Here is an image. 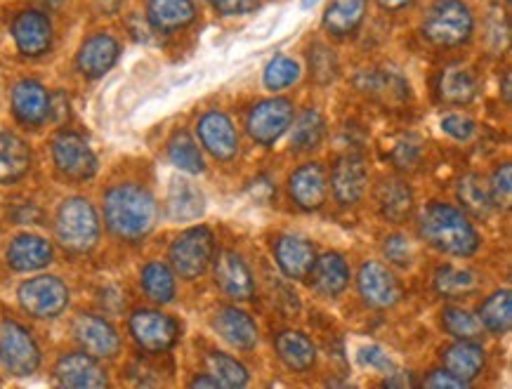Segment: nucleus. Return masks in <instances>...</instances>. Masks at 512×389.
<instances>
[{"label":"nucleus","mask_w":512,"mask_h":389,"mask_svg":"<svg viewBox=\"0 0 512 389\" xmlns=\"http://www.w3.org/2000/svg\"><path fill=\"white\" fill-rule=\"evenodd\" d=\"M102 213L109 234L126 243L147 239L159 220V206H156L154 194L137 182L111 184L104 191Z\"/></svg>","instance_id":"obj_1"},{"label":"nucleus","mask_w":512,"mask_h":389,"mask_svg":"<svg viewBox=\"0 0 512 389\" xmlns=\"http://www.w3.org/2000/svg\"><path fill=\"white\" fill-rule=\"evenodd\" d=\"M418 232L430 248L451 257H472L482 243L470 217L444 201H430L420 210Z\"/></svg>","instance_id":"obj_2"},{"label":"nucleus","mask_w":512,"mask_h":389,"mask_svg":"<svg viewBox=\"0 0 512 389\" xmlns=\"http://www.w3.org/2000/svg\"><path fill=\"white\" fill-rule=\"evenodd\" d=\"M55 239L67 253H90L100 241V215L83 196H69L55 215Z\"/></svg>","instance_id":"obj_3"},{"label":"nucleus","mask_w":512,"mask_h":389,"mask_svg":"<svg viewBox=\"0 0 512 389\" xmlns=\"http://www.w3.org/2000/svg\"><path fill=\"white\" fill-rule=\"evenodd\" d=\"M423 36L432 45L439 48H458L468 43L472 31H475V17L463 0H437L432 8L425 12Z\"/></svg>","instance_id":"obj_4"},{"label":"nucleus","mask_w":512,"mask_h":389,"mask_svg":"<svg viewBox=\"0 0 512 389\" xmlns=\"http://www.w3.org/2000/svg\"><path fill=\"white\" fill-rule=\"evenodd\" d=\"M215 250V234L210 232L206 224L199 227H189L182 234L175 236V241L168 248V260L170 269L185 281H194L208 272V267L213 265Z\"/></svg>","instance_id":"obj_5"},{"label":"nucleus","mask_w":512,"mask_h":389,"mask_svg":"<svg viewBox=\"0 0 512 389\" xmlns=\"http://www.w3.org/2000/svg\"><path fill=\"white\" fill-rule=\"evenodd\" d=\"M41 347L22 323L0 321V368L12 378H29L41 368Z\"/></svg>","instance_id":"obj_6"},{"label":"nucleus","mask_w":512,"mask_h":389,"mask_svg":"<svg viewBox=\"0 0 512 389\" xmlns=\"http://www.w3.org/2000/svg\"><path fill=\"white\" fill-rule=\"evenodd\" d=\"M17 302L31 319L50 321L67 312L69 288L59 276L41 274L34 279H26L17 288Z\"/></svg>","instance_id":"obj_7"},{"label":"nucleus","mask_w":512,"mask_h":389,"mask_svg":"<svg viewBox=\"0 0 512 389\" xmlns=\"http://www.w3.org/2000/svg\"><path fill=\"white\" fill-rule=\"evenodd\" d=\"M50 154L57 173L69 182L93 180L100 168L95 151L90 149L85 137L74 130H59L50 142Z\"/></svg>","instance_id":"obj_8"},{"label":"nucleus","mask_w":512,"mask_h":389,"mask_svg":"<svg viewBox=\"0 0 512 389\" xmlns=\"http://www.w3.org/2000/svg\"><path fill=\"white\" fill-rule=\"evenodd\" d=\"M130 338L135 345L149 354H163L173 349L180 340V326L173 316L159 312V309H137L128 321Z\"/></svg>","instance_id":"obj_9"},{"label":"nucleus","mask_w":512,"mask_h":389,"mask_svg":"<svg viewBox=\"0 0 512 389\" xmlns=\"http://www.w3.org/2000/svg\"><path fill=\"white\" fill-rule=\"evenodd\" d=\"M293 102L286 97H269L255 104L246 116V133L253 142L262 144V147H272L293 123Z\"/></svg>","instance_id":"obj_10"},{"label":"nucleus","mask_w":512,"mask_h":389,"mask_svg":"<svg viewBox=\"0 0 512 389\" xmlns=\"http://www.w3.org/2000/svg\"><path fill=\"white\" fill-rule=\"evenodd\" d=\"M71 333L83 352L93 354L95 359H114L121 352V335L104 316L78 314L71 323Z\"/></svg>","instance_id":"obj_11"},{"label":"nucleus","mask_w":512,"mask_h":389,"mask_svg":"<svg viewBox=\"0 0 512 389\" xmlns=\"http://www.w3.org/2000/svg\"><path fill=\"white\" fill-rule=\"evenodd\" d=\"M196 135H199L201 147L208 151L215 161L229 163L239 154V135L232 118L218 109H210L196 123Z\"/></svg>","instance_id":"obj_12"},{"label":"nucleus","mask_w":512,"mask_h":389,"mask_svg":"<svg viewBox=\"0 0 512 389\" xmlns=\"http://www.w3.org/2000/svg\"><path fill=\"white\" fill-rule=\"evenodd\" d=\"M357 288L361 300L373 309H390L402 300V286H399L395 274L373 260L359 267Z\"/></svg>","instance_id":"obj_13"},{"label":"nucleus","mask_w":512,"mask_h":389,"mask_svg":"<svg viewBox=\"0 0 512 389\" xmlns=\"http://www.w3.org/2000/svg\"><path fill=\"white\" fill-rule=\"evenodd\" d=\"M55 382L59 387H71V389H97L107 387L109 378L104 373V368L97 364V359L88 352H69L59 356L55 364Z\"/></svg>","instance_id":"obj_14"},{"label":"nucleus","mask_w":512,"mask_h":389,"mask_svg":"<svg viewBox=\"0 0 512 389\" xmlns=\"http://www.w3.org/2000/svg\"><path fill=\"white\" fill-rule=\"evenodd\" d=\"M213 276L215 283L227 298H232L236 302L251 300L255 293V281L251 274V267L246 265V260L234 250H222L213 257Z\"/></svg>","instance_id":"obj_15"},{"label":"nucleus","mask_w":512,"mask_h":389,"mask_svg":"<svg viewBox=\"0 0 512 389\" xmlns=\"http://www.w3.org/2000/svg\"><path fill=\"white\" fill-rule=\"evenodd\" d=\"M366 184H369V170H366L364 158L354 154L340 156L331 170L333 199L340 206H354L364 199Z\"/></svg>","instance_id":"obj_16"},{"label":"nucleus","mask_w":512,"mask_h":389,"mask_svg":"<svg viewBox=\"0 0 512 389\" xmlns=\"http://www.w3.org/2000/svg\"><path fill=\"white\" fill-rule=\"evenodd\" d=\"M12 41H15L19 55L41 57L52 45V24L48 15L38 10L19 12L12 22Z\"/></svg>","instance_id":"obj_17"},{"label":"nucleus","mask_w":512,"mask_h":389,"mask_svg":"<svg viewBox=\"0 0 512 389\" xmlns=\"http://www.w3.org/2000/svg\"><path fill=\"white\" fill-rule=\"evenodd\" d=\"M12 114L26 128H38L50 118V95L38 81L24 78L10 92Z\"/></svg>","instance_id":"obj_18"},{"label":"nucleus","mask_w":512,"mask_h":389,"mask_svg":"<svg viewBox=\"0 0 512 389\" xmlns=\"http://www.w3.org/2000/svg\"><path fill=\"white\" fill-rule=\"evenodd\" d=\"M121 57V43L111 34H93L85 38L76 55V69L85 78H102L114 69V64Z\"/></svg>","instance_id":"obj_19"},{"label":"nucleus","mask_w":512,"mask_h":389,"mask_svg":"<svg viewBox=\"0 0 512 389\" xmlns=\"http://www.w3.org/2000/svg\"><path fill=\"white\" fill-rule=\"evenodd\" d=\"M288 194L300 210H319L326 203L328 180L321 163H305L288 177Z\"/></svg>","instance_id":"obj_20"},{"label":"nucleus","mask_w":512,"mask_h":389,"mask_svg":"<svg viewBox=\"0 0 512 389\" xmlns=\"http://www.w3.org/2000/svg\"><path fill=\"white\" fill-rule=\"evenodd\" d=\"M274 260L288 279L305 281L312 272L314 260H317V250L303 236L284 234L274 243Z\"/></svg>","instance_id":"obj_21"},{"label":"nucleus","mask_w":512,"mask_h":389,"mask_svg":"<svg viewBox=\"0 0 512 389\" xmlns=\"http://www.w3.org/2000/svg\"><path fill=\"white\" fill-rule=\"evenodd\" d=\"M55 257V250H52V243L43 236L36 234H19L10 241L8 253H5V260H8V267L15 269L19 274L29 272H41L52 262Z\"/></svg>","instance_id":"obj_22"},{"label":"nucleus","mask_w":512,"mask_h":389,"mask_svg":"<svg viewBox=\"0 0 512 389\" xmlns=\"http://www.w3.org/2000/svg\"><path fill=\"white\" fill-rule=\"evenodd\" d=\"M213 328L220 333V338L241 352H251L258 345V326L244 309L220 307L215 312Z\"/></svg>","instance_id":"obj_23"},{"label":"nucleus","mask_w":512,"mask_h":389,"mask_svg":"<svg viewBox=\"0 0 512 389\" xmlns=\"http://www.w3.org/2000/svg\"><path fill=\"white\" fill-rule=\"evenodd\" d=\"M307 279L321 298H338L350 286V265L340 253H324L314 260V267Z\"/></svg>","instance_id":"obj_24"},{"label":"nucleus","mask_w":512,"mask_h":389,"mask_svg":"<svg viewBox=\"0 0 512 389\" xmlns=\"http://www.w3.org/2000/svg\"><path fill=\"white\" fill-rule=\"evenodd\" d=\"M413 189L399 177H385L376 187V208L383 220L402 224L413 213Z\"/></svg>","instance_id":"obj_25"},{"label":"nucleus","mask_w":512,"mask_h":389,"mask_svg":"<svg viewBox=\"0 0 512 389\" xmlns=\"http://www.w3.org/2000/svg\"><path fill=\"white\" fill-rule=\"evenodd\" d=\"M442 364L456 378L472 382L487 366V352L477 340H456L442 349Z\"/></svg>","instance_id":"obj_26"},{"label":"nucleus","mask_w":512,"mask_h":389,"mask_svg":"<svg viewBox=\"0 0 512 389\" xmlns=\"http://www.w3.org/2000/svg\"><path fill=\"white\" fill-rule=\"evenodd\" d=\"M196 19L192 0H149L147 22L159 34H173L189 26Z\"/></svg>","instance_id":"obj_27"},{"label":"nucleus","mask_w":512,"mask_h":389,"mask_svg":"<svg viewBox=\"0 0 512 389\" xmlns=\"http://www.w3.org/2000/svg\"><path fill=\"white\" fill-rule=\"evenodd\" d=\"M477 90V76L468 67H463V64H451V67H446L439 74L437 95L449 107H465V104H470L477 97Z\"/></svg>","instance_id":"obj_28"},{"label":"nucleus","mask_w":512,"mask_h":389,"mask_svg":"<svg viewBox=\"0 0 512 389\" xmlns=\"http://www.w3.org/2000/svg\"><path fill=\"white\" fill-rule=\"evenodd\" d=\"M168 217L175 222H192L206 213V196L189 180H173L168 189Z\"/></svg>","instance_id":"obj_29"},{"label":"nucleus","mask_w":512,"mask_h":389,"mask_svg":"<svg viewBox=\"0 0 512 389\" xmlns=\"http://www.w3.org/2000/svg\"><path fill=\"white\" fill-rule=\"evenodd\" d=\"M31 149L22 137L0 130V184H15L29 173Z\"/></svg>","instance_id":"obj_30"},{"label":"nucleus","mask_w":512,"mask_h":389,"mask_svg":"<svg viewBox=\"0 0 512 389\" xmlns=\"http://www.w3.org/2000/svg\"><path fill=\"white\" fill-rule=\"evenodd\" d=\"M274 349H277L281 364L293 373L310 371L317 361V347L314 342L300 331H284L274 340Z\"/></svg>","instance_id":"obj_31"},{"label":"nucleus","mask_w":512,"mask_h":389,"mask_svg":"<svg viewBox=\"0 0 512 389\" xmlns=\"http://www.w3.org/2000/svg\"><path fill=\"white\" fill-rule=\"evenodd\" d=\"M366 15V0H331L324 12V29L331 36H350Z\"/></svg>","instance_id":"obj_32"},{"label":"nucleus","mask_w":512,"mask_h":389,"mask_svg":"<svg viewBox=\"0 0 512 389\" xmlns=\"http://www.w3.org/2000/svg\"><path fill=\"white\" fill-rule=\"evenodd\" d=\"M140 286L144 290V295L152 302H156V305H168V302L175 300V272L166 265V262H147L140 272Z\"/></svg>","instance_id":"obj_33"},{"label":"nucleus","mask_w":512,"mask_h":389,"mask_svg":"<svg viewBox=\"0 0 512 389\" xmlns=\"http://www.w3.org/2000/svg\"><path fill=\"white\" fill-rule=\"evenodd\" d=\"M479 323H482L484 331L491 335H505L512 326V293L508 288L496 290L487 300L482 302L477 314Z\"/></svg>","instance_id":"obj_34"},{"label":"nucleus","mask_w":512,"mask_h":389,"mask_svg":"<svg viewBox=\"0 0 512 389\" xmlns=\"http://www.w3.org/2000/svg\"><path fill=\"white\" fill-rule=\"evenodd\" d=\"M168 158L170 163L187 175H201L206 170L203 163V154L199 144L194 142V137L187 130H175L173 137L168 140Z\"/></svg>","instance_id":"obj_35"},{"label":"nucleus","mask_w":512,"mask_h":389,"mask_svg":"<svg viewBox=\"0 0 512 389\" xmlns=\"http://www.w3.org/2000/svg\"><path fill=\"white\" fill-rule=\"evenodd\" d=\"M324 135H326L324 116H321L317 109H305L293 125L291 149L298 151V154L317 149L319 144L324 142Z\"/></svg>","instance_id":"obj_36"},{"label":"nucleus","mask_w":512,"mask_h":389,"mask_svg":"<svg viewBox=\"0 0 512 389\" xmlns=\"http://www.w3.org/2000/svg\"><path fill=\"white\" fill-rule=\"evenodd\" d=\"M357 88L378 100H397V97L402 100L409 95V85L397 74H387V71H361L357 76Z\"/></svg>","instance_id":"obj_37"},{"label":"nucleus","mask_w":512,"mask_h":389,"mask_svg":"<svg viewBox=\"0 0 512 389\" xmlns=\"http://www.w3.org/2000/svg\"><path fill=\"white\" fill-rule=\"evenodd\" d=\"M458 201L463 203V208L468 210V213L477 217H487L491 210H494L489 187L479 175H465L463 180L458 182Z\"/></svg>","instance_id":"obj_38"},{"label":"nucleus","mask_w":512,"mask_h":389,"mask_svg":"<svg viewBox=\"0 0 512 389\" xmlns=\"http://www.w3.org/2000/svg\"><path fill=\"white\" fill-rule=\"evenodd\" d=\"M475 286V274L468 272V269L444 265L435 272V290L444 298H461V295H468L470 290H475Z\"/></svg>","instance_id":"obj_39"},{"label":"nucleus","mask_w":512,"mask_h":389,"mask_svg":"<svg viewBox=\"0 0 512 389\" xmlns=\"http://www.w3.org/2000/svg\"><path fill=\"white\" fill-rule=\"evenodd\" d=\"M442 328L456 340H479L484 331L477 316L463 307H446L442 312Z\"/></svg>","instance_id":"obj_40"},{"label":"nucleus","mask_w":512,"mask_h":389,"mask_svg":"<svg viewBox=\"0 0 512 389\" xmlns=\"http://www.w3.org/2000/svg\"><path fill=\"white\" fill-rule=\"evenodd\" d=\"M210 375L220 380L222 387H246L248 385V371L241 361H236L234 356L222 354V352H210L206 356Z\"/></svg>","instance_id":"obj_41"},{"label":"nucleus","mask_w":512,"mask_h":389,"mask_svg":"<svg viewBox=\"0 0 512 389\" xmlns=\"http://www.w3.org/2000/svg\"><path fill=\"white\" fill-rule=\"evenodd\" d=\"M300 78V64L291 57H274L272 62L265 67V74H262V83H265L267 90L279 92L291 88L293 83H298Z\"/></svg>","instance_id":"obj_42"},{"label":"nucleus","mask_w":512,"mask_h":389,"mask_svg":"<svg viewBox=\"0 0 512 389\" xmlns=\"http://www.w3.org/2000/svg\"><path fill=\"white\" fill-rule=\"evenodd\" d=\"M487 187H489V196H491V203H494V208L508 210L512 203V166L510 163H503V166H498L494 170V175H491Z\"/></svg>","instance_id":"obj_43"},{"label":"nucleus","mask_w":512,"mask_h":389,"mask_svg":"<svg viewBox=\"0 0 512 389\" xmlns=\"http://www.w3.org/2000/svg\"><path fill=\"white\" fill-rule=\"evenodd\" d=\"M310 69L319 83H331L338 76V59L333 55V50H328L324 43L314 45L310 55Z\"/></svg>","instance_id":"obj_44"},{"label":"nucleus","mask_w":512,"mask_h":389,"mask_svg":"<svg viewBox=\"0 0 512 389\" xmlns=\"http://www.w3.org/2000/svg\"><path fill=\"white\" fill-rule=\"evenodd\" d=\"M383 255L387 262H392L395 267H411V260H413V253H411V243L406 236L402 234H392L387 236L385 243H383Z\"/></svg>","instance_id":"obj_45"},{"label":"nucleus","mask_w":512,"mask_h":389,"mask_svg":"<svg viewBox=\"0 0 512 389\" xmlns=\"http://www.w3.org/2000/svg\"><path fill=\"white\" fill-rule=\"evenodd\" d=\"M442 130L458 142H468L470 137L475 135L477 123L472 121V118L463 116V114H449V116L442 118Z\"/></svg>","instance_id":"obj_46"},{"label":"nucleus","mask_w":512,"mask_h":389,"mask_svg":"<svg viewBox=\"0 0 512 389\" xmlns=\"http://www.w3.org/2000/svg\"><path fill=\"white\" fill-rule=\"evenodd\" d=\"M359 361L364 366L369 368H376L380 373H392L395 371V361L387 356L385 349H380L378 345H369L364 349H359Z\"/></svg>","instance_id":"obj_47"},{"label":"nucleus","mask_w":512,"mask_h":389,"mask_svg":"<svg viewBox=\"0 0 512 389\" xmlns=\"http://www.w3.org/2000/svg\"><path fill=\"white\" fill-rule=\"evenodd\" d=\"M210 5L222 17H241L258 8V0H210Z\"/></svg>","instance_id":"obj_48"},{"label":"nucleus","mask_w":512,"mask_h":389,"mask_svg":"<svg viewBox=\"0 0 512 389\" xmlns=\"http://www.w3.org/2000/svg\"><path fill=\"white\" fill-rule=\"evenodd\" d=\"M392 163L399 170H413L420 163V149L411 142H402L392 149Z\"/></svg>","instance_id":"obj_49"},{"label":"nucleus","mask_w":512,"mask_h":389,"mask_svg":"<svg viewBox=\"0 0 512 389\" xmlns=\"http://www.w3.org/2000/svg\"><path fill=\"white\" fill-rule=\"evenodd\" d=\"M423 387H428V389H463V387H470V382L456 378L454 373H449L446 368H442V371H432L428 378L423 380Z\"/></svg>","instance_id":"obj_50"},{"label":"nucleus","mask_w":512,"mask_h":389,"mask_svg":"<svg viewBox=\"0 0 512 389\" xmlns=\"http://www.w3.org/2000/svg\"><path fill=\"white\" fill-rule=\"evenodd\" d=\"M189 387H210V389H215V387H222L220 385V380L215 378V375H210V373H206V375H199V378H194L192 382H189Z\"/></svg>","instance_id":"obj_51"},{"label":"nucleus","mask_w":512,"mask_h":389,"mask_svg":"<svg viewBox=\"0 0 512 389\" xmlns=\"http://www.w3.org/2000/svg\"><path fill=\"white\" fill-rule=\"evenodd\" d=\"M95 5L104 12V15H114V12L121 10L123 0H95Z\"/></svg>","instance_id":"obj_52"},{"label":"nucleus","mask_w":512,"mask_h":389,"mask_svg":"<svg viewBox=\"0 0 512 389\" xmlns=\"http://www.w3.org/2000/svg\"><path fill=\"white\" fill-rule=\"evenodd\" d=\"M409 3H411V0H378V5L383 10H402Z\"/></svg>","instance_id":"obj_53"},{"label":"nucleus","mask_w":512,"mask_h":389,"mask_svg":"<svg viewBox=\"0 0 512 389\" xmlns=\"http://www.w3.org/2000/svg\"><path fill=\"white\" fill-rule=\"evenodd\" d=\"M510 88H512V76H510V71H505V74H503V100H505V104H510Z\"/></svg>","instance_id":"obj_54"},{"label":"nucleus","mask_w":512,"mask_h":389,"mask_svg":"<svg viewBox=\"0 0 512 389\" xmlns=\"http://www.w3.org/2000/svg\"><path fill=\"white\" fill-rule=\"evenodd\" d=\"M38 3L45 5V8H52V10H55V8H59V5L64 3V0H38Z\"/></svg>","instance_id":"obj_55"},{"label":"nucleus","mask_w":512,"mask_h":389,"mask_svg":"<svg viewBox=\"0 0 512 389\" xmlns=\"http://www.w3.org/2000/svg\"><path fill=\"white\" fill-rule=\"evenodd\" d=\"M319 0H303V10H310V8H314V5H317Z\"/></svg>","instance_id":"obj_56"}]
</instances>
